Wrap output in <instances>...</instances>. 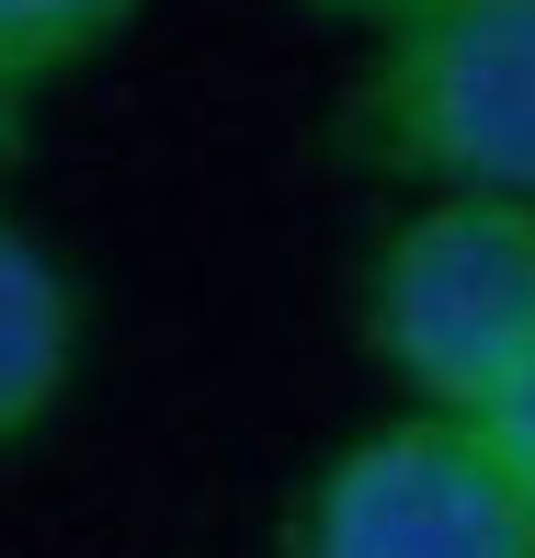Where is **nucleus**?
<instances>
[{
    "label": "nucleus",
    "mask_w": 535,
    "mask_h": 558,
    "mask_svg": "<svg viewBox=\"0 0 535 558\" xmlns=\"http://www.w3.org/2000/svg\"><path fill=\"white\" fill-rule=\"evenodd\" d=\"M467 434L490 445V456H501V478H513V490L535 501V365H524L513 388L490 399V411H467Z\"/></svg>",
    "instance_id": "nucleus-6"
},
{
    "label": "nucleus",
    "mask_w": 535,
    "mask_h": 558,
    "mask_svg": "<svg viewBox=\"0 0 535 558\" xmlns=\"http://www.w3.org/2000/svg\"><path fill=\"white\" fill-rule=\"evenodd\" d=\"M23 148H35V81H23V69L0 58V171H12Z\"/></svg>",
    "instance_id": "nucleus-7"
},
{
    "label": "nucleus",
    "mask_w": 535,
    "mask_h": 558,
    "mask_svg": "<svg viewBox=\"0 0 535 558\" xmlns=\"http://www.w3.org/2000/svg\"><path fill=\"white\" fill-rule=\"evenodd\" d=\"M81 376V286L69 263L0 206V456L35 445Z\"/></svg>",
    "instance_id": "nucleus-4"
},
{
    "label": "nucleus",
    "mask_w": 535,
    "mask_h": 558,
    "mask_svg": "<svg viewBox=\"0 0 535 558\" xmlns=\"http://www.w3.org/2000/svg\"><path fill=\"white\" fill-rule=\"evenodd\" d=\"M353 342L411 411H490L535 365V206L411 194L353 263Z\"/></svg>",
    "instance_id": "nucleus-2"
},
{
    "label": "nucleus",
    "mask_w": 535,
    "mask_h": 558,
    "mask_svg": "<svg viewBox=\"0 0 535 558\" xmlns=\"http://www.w3.org/2000/svg\"><path fill=\"white\" fill-rule=\"evenodd\" d=\"M137 12L148 0H0V58L46 92V81H69V69L114 58V46L137 35Z\"/></svg>",
    "instance_id": "nucleus-5"
},
{
    "label": "nucleus",
    "mask_w": 535,
    "mask_h": 558,
    "mask_svg": "<svg viewBox=\"0 0 535 558\" xmlns=\"http://www.w3.org/2000/svg\"><path fill=\"white\" fill-rule=\"evenodd\" d=\"M296 12H319V23H365V35H376V23L422 12V0H296Z\"/></svg>",
    "instance_id": "nucleus-8"
},
{
    "label": "nucleus",
    "mask_w": 535,
    "mask_h": 558,
    "mask_svg": "<svg viewBox=\"0 0 535 558\" xmlns=\"http://www.w3.org/2000/svg\"><path fill=\"white\" fill-rule=\"evenodd\" d=\"M273 558H535V501L445 411L342 434L273 513Z\"/></svg>",
    "instance_id": "nucleus-3"
},
{
    "label": "nucleus",
    "mask_w": 535,
    "mask_h": 558,
    "mask_svg": "<svg viewBox=\"0 0 535 558\" xmlns=\"http://www.w3.org/2000/svg\"><path fill=\"white\" fill-rule=\"evenodd\" d=\"M330 148L399 194L535 206V0H422L330 92Z\"/></svg>",
    "instance_id": "nucleus-1"
}]
</instances>
